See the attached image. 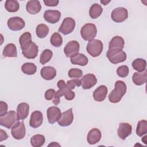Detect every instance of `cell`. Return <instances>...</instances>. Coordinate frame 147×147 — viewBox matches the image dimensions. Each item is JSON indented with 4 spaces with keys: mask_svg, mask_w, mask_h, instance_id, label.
I'll use <instances>...</instances> for the list:
<instances>
[{
    "mask_svg": "<svg viewBox=\"0 0 147 147\" xmlns=\"http://www.w3.org/2000/svg\"><path fill=\"white\" fill-rule=\"evenodd\" d=\"M8 138V136L6 131L3 130L2 129L0 130V142H2L4 140H7Z\"/></svg>",
    "mask_w": 147,
    "mask_h": 147,
    "instance_id": "obj_44",
    "label": "cell"
},
{
    "mask_svg": "<svg viewBox=\"0 0 147 147\" xmlns=\"http://www.w3.org/2000/svg\"><path fill=\"white\" fill-rule=\"evenodd\" d=\"M74 120V115L72 113V108L63 112L61 114V117L57 121L59 125L65 127L70 125Z\"/></svg>",
    "mask_w": 147,
    "mask_h": 147,
    "instance_id": "obj_12",
    "label": "cell"
},
{
    "mask_svg": "<svg viewBox=\"0 0 147 147\" xmlns=\"http://www.w3.org/2000/svg\"><path fill=\"white\" fill-rule=\"evenodd\" d=\"M147 78V71L136 72L133 74L132 76L133 82L137 86H141L146 83Z\"/></svg>",
    "mask_w": 147,
    "mask_h": 147,
    "instance_id": "obj_25",
    "label": "cell"
},
{
    "mask_svg": "<svg viewBox=\"0 0 147 147\" xmlns=\"http://www.w3.org/2000/svg\"><path fill=\"white\" fill-rule=\"evenodd\" d=\"M21 71L26 75H33L37 71V67L34 63H25L21 66Z\"/></svg>",
    "mask_w": 147,
    "mask_h": 147,
    "instance_id": "obj_32",
    "label": "cell"
},
{
    "mask_svg": "<svg viewBox=\"0 0 147 147\" xmlns=\"http://www.w3.org/2000/svg\"><path fill=\"white\" fill-rule=\"evenodd\" d=\"M40 74L44 79L50 80L55 78L56 76V70L53 67L45 66L41 68Z\"/></svg>",
    "mask_w": 147,
    "mask_h": 147,
    "instance_id": "obj_22",
    "label": "cell"
},
{
    "mask_svg": "<svg viewBox=\"0 0 147 147\" xmlns=\"http://www.w3.org/2000/svg\"><path fill=\"white\" fill-rule=\"evenodd\" d=\"M110 2V1H100V3H102L104 5H106L107 4H108L109 2Z\"/></svg>",
    "mask_w": 147,
    "mask_h": 147,
    "instance_id": "obj_45",
    "label": "cell"
},
{
    "mask_svg": "<svg viewBox=\"0 0 147 147\" xmlns=\"http://www.w3.org/2000/svg\"><path fill=\"white\" fill-rule=\"evenodd\" d=\"M38 53V46L33 42L25 49L22 51L23 56L28 59H33L37 56Z\"/></svg>",
    "mask_w": 147,
    "mask_h": 147,
    "instance_id": "obj_18",
    "label": "cell"
},
{
    "mask_svg": "<svg viewBox=\"0 0 147 147\" xmlns=\"http://www.w3.org/2000/svg\"><path fill=\"white\" fill-rule=\"evenodd\" d=\"M103 12V8L101 5L98 3H94L89 10V15L92 19L98 18Z\"/></svg>",
    "mask_w": 147,
    "mask_h": 147,
    "instance_id": "obj_29",
    "label": "cell"
},
{
    "mask_svg": "<svg viewBox=\"0 0 147 147\" xmlns=\"http://www.w3.org/2000/svg\"><path fill=\"white\" fill-rule=\"evenodd\" d=\"M107 92L108 90L107 87L105 85H101L93 92V98L97 102H102L105 99Z\"/></svg>",
    "mask_w": 147,
    "mask_h": 147,
    "instance_id": "obj_20",
    "label": "cell"
},
{
    "mask_svg": "<svg viewBox=\"0 0 147 147\" xmlns=\"http://www.w3.org/2000/svg\"><path fill=\"white\" fill-rule=\"evenodd\" d=\"M131 66L133 69L137 72H143L146 70V60L143 59L138 58L132 62Z\"/></svg>",
    "mask_w": 147,
    "mask_h": 147,
    "instance_id": "obj_30",
    "label": "cell"
},
{
    "mask_svg": "<svg viewBox=\"0 0 147 147\" xmlns=\"http://www.w3.org/2000/svg\"><path fill=\"white\" fill-rule=\"evenodd\" d=\"M45 142V138L41 134L34 135L30 138V144L33 147H40L44 144Z\"/></svg>",
    "mask_w": 147,
    "mask_h": 147,
    "instance_id": "obj_33",
    "label": "cell"
},
{
    "mask_svg": "<svg viewBox=\"0 0 147 147\" xmlns=\"http://www.w3.org/2000/svg\"><path fill=\"white\" fill-rule=\"evenodd\" d=\"M5 9L10 13L17 12L20 9V5L17 1L7 0L5 3Z\"/></svg>",
    "mask_w": 147,
    "mask_h": 147,
    "instance_id": "obj_31",
    "label": "cell"
},
{
    "mask_svg": "<svg viewBox=\"0 0 147 147\" xmlns=\"http://www.w3.org/2000/svg\"><path fill=\"white\" fill-rule=\"evenodd\" d=\"M43 115L42 113L40 111H33L30 115L29 125L33 128H37L42 123Z\"/></svg>",
    "mask_w": 147,
    "mask_h": 147,
    "instance_id": "obj_17",
    "label": "cell"
},
{
    "mask_svg": "<svg viewBox=\"0 0 147 147\" xmlns=\"http://www.w3.org/2000/svg\"><path fill=\"white\" fill-rule=\"evenodd\" d=\"M47 118L49 123L53 124L57 121L61 117V111L60 109L56 106H52L49 107L47 111Z\"/></svg>",
    "mask_w": 147,
    "mask_h": 147,
    "instance_id": "obj_14",
    "label": "cell"
},
{
    "mask_svg": "<svg viewBox=\"0 0 147 147\" xmlns=\"http://www.w3.org/2000/svg\"><path fill=\"white\" fill-rule=\"evenodd\" d=\"M55 92H56V91L54 89L51 88V89H49V90H47L46 92H45V94H44V96H45V99H47L48 100H52L54 98Z\"/></svg>",
    "mask_w": 147,
    "mask_h": 147,
    "instance_id": "obj_41",
    "label": "cell"
},
{
    "mask_svg": "<svg viewBox=\"0 0 147 147\" xmlns=\"http://www.w3.org/2000/svg\"><path fill=\"white\" fill-rule=\"evenodd\" d=\"M80 82L82 88L84 90H87L90 89L96 84L97 79L94 74H88L83 76Z\"/></svg>",
    "mask_w": 147,
    "mask_h": 147,
    "instance_id": "obj_13",
    "label": "cell"
},
{
    "mask_svg": "<svg viewBox=\"0 0 147 147\" xmlns=\"http://www.w3.org/2000/svg\"><path fill=\"white\" fill-rule=\"evenodd\" d=\"M67 85L71 89L73 90L76 86L79 87L81 86V82L79 79H73L68 80L67 82Z\"/></svg>",
    "mask_w": 147,
    "mask_h": 147,
    "instance_id": "obj_40",
    "label": "cell"
},
{
    "mask_svg": "<svg viewBox=\"0 0 147 147\" xmlns=\"http://www.w3.org/2000/svg\"><path fill=\"white\" fill-rule=\"evenodd\" d=\"M129 72V68L127 65H121L118 67L117 69V74L118 76L121 78L126 77Z\"/></svg>",
    "mask_w": 147,
    "mask_h": 147,
    "instance_id": "obj_39",
    "label": "cell"
},
{
    "mask_svg": "<svg viewBox=\"0 0 147 147\" xmlns=\"http://www.w3.org/2000/svg\"><path fill=\"white\" fill-rule=\"evenodd\" d=\"M50 41L53 47H59L62 45L63 38L59 33L55 32L51 36Z\"/></svg>",
    "mask_w": 147,
    "mask_h": 147,
    "instance_id": "obj_37",
    "label": "cell"
},
{
    "mask_svg": "<svg viewBox=\"0 0 147 147\" xmlns=\"http://www.w3.org/2000/svg\"><path fill=\"white\" fill-rule=\"evenodd\" d=\"M8 28L13 31H17L22 29L25 26L24 20L19 17H13L7 20Z\"/></svg>",
    "mask_w": 147,
    "mask_h": 147,
    "instance_id": "obj_11",
    "label": "cell"
},
{
    "mask_svg": "<svg viewBox=\"0 0 147 147\" xmlns=\"http://www.w3.org/2000/svg\"><path fill=\"white\" fill-rule=\"evenodd\" d=\"M127 87L125 83L122 80H117L115 83V88L109 95V100L113 103L119 102L126 94Z\"/></svg>",
    "mask_w": 147,
    "mask_h": 147,
    "instance_id": "obj_2",
    "label": "cell"
},
{
    "mask_svg": "<svg viewBox=\"0 0 147 147\" xmlns=\"http://www.w3.org/2000/svg\"><path fill=\"white\" fill-rule=\"evenodd\" d=\"M106 56L109 60L114 64L125 61L127 57L126 53L120 49L108 50Z\"/></svg>",
    "mask_w": 147,
    "mask_h": 147,
    "instance_id": "obj_4",
    "label": "cell"
},
{
    "mask_svg": "<svg viewBox=\"0 0 147 147\" xmlns=\"http://www.w3.org/2000/svg\"><path fill=\"white\" fill-rule=\"evenodd\" d=\"M41 9V5L39 1L30 0L26 5V11L31 14H36L38 13Z\"/></svg>",
    "mask_w": 147,
    "mask_h": 147,
    "instance_id": "obj_24",
    "label": "cell"
},
{
    "mask_svg": "<svg viewBox=\"0 0 147 147\" xmlns=\"http://www.w3.org/2000/svg\"><path fill=\"white\" fill-rule=\"evenodd\" d=\"M52 143H53V144H55V142H53ZM52 144H50L49 145H48V146H52ZM55 145L56 146V144H55H55H53V146H55Z\"/></svg>",
    "mask_w": 147,
    "mask_h": 147,
    "instance_id": "obj_46",
    "label": "cell"
},
{
    "mask_svg": "<svg viewBox=\"0 0 147 147\" xmlns=\"http://www.w3.org/2000/svg\"><path fill=\"white\" fill-rule=\"evenodd\" d=\"M57 86L59 89L55 92L53 99L54 105H57L60 103V98L63 95H64L65 98L68 100H71L75 98V92L71 91L63 80H59Z\"/></svg>",
    "mask_w": 147,
    "mask_h": 147,
    "instance_id": "obj_1",
    "label": "cell"
},
{
    "mask_svg": "<svg viewBox=\"0 0 147 147\" xmlns=\"http://www.w3.org/2000/svg\"><path fill=\"white\" fill-rule=\"evenodd\" d=\"M132 131V127L130 124L126 122H122L119 124L117 130L118 137L121 140H125L126 137L130 136Z\"/></svg>",
    "mask_w": 147,
    "mask_h": 147,
    "instance_id": "obj_15",
    "label": "cell"
},
{
    "mask_svg": "<svg viewBox=\"0 0 147 147\" xmlns=\"http://www.w3.org/2000/svg\"><path fill=\"white\" fill-rule=\"evenodd\" d=\"M103 45L102 42L97 39H93L88 42L86 47L87 52L92 57L99 56L103 51Z\"/></svg>",
    "mask_w": 147,
    "mask_h": 147,
    "instance_id": "obj_3",
    "label": "cell"
},
{
    "mask_svg": "<svg viewBox=\"0 0 147 147\" xmlns=\"http://www.w3.org/2000/svg\"><path fill=\"white\" fill-rule=\"evenodd\" d=\"M125 45L124 39L119 36L114 37L109 43V50L120 49L122 50Z\"/></svg>",
    "mask_w": 147,
    "mask_h": 147,
    "instance_id": "obj_23",
    "label": "cell"
},
{
    "mask_svg": "<svg viewBox=\"0 0 147 147\" xmlns=\"http://www.w3.org/2000/svg\"><path fill=\"white\" fill-rule=\"evenodd\" d=\"M68 76L70 78L79 79L83 75V72L78 68H71L68 71Z\"/></svg>",
    "mask_w": 147,
    "mask_h": 147,
    "instance_id": "obj_38",
    "label": "cell"
},
{
    "mask_svg": "<svg viewBox=\"0 0 147 147\" xmlns=\"http://www.w3.org/2000/svg\"><path fill=\"white\" fill-rule=\"evenodd\" d=\"M17 120V115L14 111H9L3 115L0 116V125L10 129Z\"/></svg>",
    "mask_w": 147,
    "mask_h": 147,
    "instance_id": "obj_6",
    "label": "cell"
},
{
    "mask_svg": "<svg viewBox=\"0 0 147 147\" xmlns=\"http://www.w3.org/2000/svg\"><path fill=\"white\" fill-rule=\"evenodd\" d=\"M97 33L96 26L91 23H87L83 25L80 29V34L85 41H91L93 40Z\"/></svg>",
    "mask_w": 147,
    "mask_h": 147,
    "instance_id": "obj_5",
    "label": "cell"
},
{
    "mask_svg": "<svg viewBox=\"0 0 147 147\" xmlns=\"http://www.w3.org/2000/svg\"><path fill=\"white\" fill-rule=\"evenodd\" d=\"M101 137L102 133L100 130L97 128H93L88 132L87 137V140L89 144L94 145L100 140Z\"/></svg>",
    "mask_w": 147,
    "mask_h": 147,
    "instance_id": "obj_19",
    "label": "cell"
},
{
    "mask_svg": "<svg viewBox=\"0 0 147 147\" xmlns=\"http://www.w3.org/2000/svg\"><path fill=\"white\" fill-rule=\"evenodd\" d=\"M61 13L59 10H48L44 13V20L51 24H56L60 19Z\"/></svg>",
    "mask_w": 147,
    "mask_h": 147,
    "instance_id": "obj_16",
    "label": "cell"
},
{
    "mask_svg": "<svg viewBox=\"0 0 147 147\" xmlns=\"http://www.w3.org/2000/svg\"><path fill=\"white\" fill-rule=\"evenodd\" d=\"M7 104L3 101L0 102V116L3 115L7 113Z\"/></svg>",
    "mask_w": 147,
    "mask_h": 147,
    "instance_id": "obj_42",
    "label": "cell"
},
{
    "mask_svg": "<svg viewBox=\"0 0 147 147\" xmlns=\"http://www.w3.org/2000/svg\"><path fill=\"white\" fill-rule=\"evenodd\" d=\"M43 2L47 6H56L59 2L58 0H44Z\"/></svg>",
    "mask_w": 147,
    "mask_h": 147,
    "instance_id": "obj_43",
    "label": "cell"
},
{
    "mask_svg": "<svg viewBox=\"0 0 147 147\" xmlns=\"http://www.w3.org/2000/svg\"><path fill=\"white\" fill-rule=\"evenodd\" d=\"M49 33V28L47 25L41 24L37 26L36 29V33L38 38H45Z\"/></svg>",
    "mask_w": 147,
    "mask_h": 147,
    "instance_id": "obj_34",
    "label": "cell"
},
{
    "mask_svg": "<svg viewBox=\"0 0 147 147\" xmlns=\"http://www.w3.org/2000/svg\"><path fill=\"white\" fill-rule=\"evenodd\" d=\"M32 35L30 33L26 32L21 35L19 38V42L22 51L27 48L32 43Z\"/></svg>",
    "mask_w": 147,
    "mask_h": 147,
    "instance_id": "obj_26",
    "label": "cell"
},
{
    "mask_svg": "<svg viewBox=\"0 0 147 147\" xmlns=\"http://www.w3.org/2000/svg\"><path fill=\"white\" fill-rule=\"evenodd\" d=\"M2 55L5 57H16L17 56L16 46L13 43L8 44L4 48Z\"/></svg>",
    "mask_w": 147,
    "mask_h": 147,
    "instance_id": "obj_28",
    "label": "cell"
},
{
    "mask_svg": "<svg viewBox=\"0 0 147 147\" xmlns=\"http://www.w3.org/2000/svg\"><path fill=\"white\" fill-rule=\"evenodd\" d=\"M75 27V21L71 17H66L63 20L58 31L64 35H67L72 32Z\"/></svg>",
    "mask_w": 147,
    "mask_h": 147,
    "instance_id": "obj_9",
    "label": "cell"
},
{
    "mask_svg": "<svg viewBox=\"0 0 147 147\" xmlns=\"http://www.w3.org/2000/svg\"><path fill=\"white\" fill-rule=\"evenodd\" d=\"M147 133V121L141 120L138 121L136 128V134L139 137H142Z\"/></svg>",
    "mask_w": 147,
    "mask_h": 147,
    "instance_id": "obj_35",
    "label": "cell"
},
{
    "mask_svg": "<svg viewBox=\"0 0 147 147\" xmlns=\"http://www.w3.org/2000/svg\"><path fill=\"white\" fill-rule=\"evenodd\" d=\"M53 56V52L50 49H47L43 51L40 57V63L42 65L45 64L49 61Z\"/></svg>",
    "mask_w": 147,
    "mask_h": 147,
    "instance_id": "obj_36",
    "label": "cell"
},
{
    "mask_svg": "<svg viewBox=\"0 0 147 147\" xmlns=\"http://www.w3.org/2000/svg\"><path fill=\"white\" fill-rule=\"evenodd\" d=\"M11 133L16 140L22 139L26 134V129L23 121L17 122L11 129Z\"/></svg>",
    "mask_w": 147,
    "mask_h": 147,
    "instance_id": "obj_7",
    "label": "cell"
},
{
    "mask_svg": "<svg viewBox=\"0 0 147 147\" xmlns=\"http://www.w3.org/2000/svg\"><path fill=\"white\" fill-rule=\"evenodd\" d=\"M80 49L79 43L76 40L69 41L64 48V52L67 57H71L79 53Z\"/></svg>",
    "mask_w": 147,
    "mask_h": 147,
    "instance_id": "obj_10",
    "label": "cell"
},
{
    "mask_svg": "<svg viewBox=\"0 0 147 147\" xmlns=\"http://www.w3.org/2000/svg\"><path fill=\"white\" fill-rule=\"evenodd\" d=\"M29 105L25 102L20 103L17 107V120H24L29 115Z\"/></svg>",
    "mask_w": 147,
    "mask_h": 147,
    "instance_id": "obj_21",
    "label": "cell"
},
{
    "mask_svg": "<svg viewBox=\"0 0 147 147\" xmlns=\"http://www.w3.org/2000/svg\"><path fill=\"white\" fill-rule=\"evenodd\" d=\"M71 62L72 64L75 65L85 66L87 64L88 60L84 55L78 53V54L71 57Z\"/></svg>",
    "mask_w": 147,
    "mask_h": 147,
    "instance_id": "obj_27",
    "label": "cell"
},
{
    "mask_svg": "<svg viewBox=\"0 0 147 147\" xmlns=\"http://www.w3.org/2000/svg\"><path fill=\"white\" fill-rule=\"evenodd\" d=\"M111 17L113 21L115 22H122L125 21L128 17L127 10L122 7L115 8L112 11Z\"/></svg>",
    "mask_w": 147,
    "mask_h": 147,
    "instance_id": "obj_8",
    "label": "cell"
}]
</instances>
